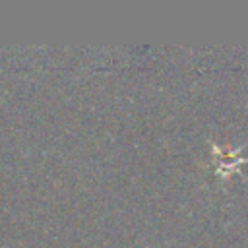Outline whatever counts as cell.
I'll use <instances>...</instances> for the list:
<instances>
[{
    "label": "cell",
    "instance_id": "6da1fadb",
    "mask_svg": "<svg viewBox=\"0 0 248 248\" xmlns=\"http://www.w3.org/2000/svg\"><path fill=\"white\" fill-rule=\"evenodd\" d=\"M242 147H244V145L236 147L234 151H229V149H219L217 145H213V149H215V155H217V159H219V165H217V172H219L221 176L229 178L232 172H238L236 169H238L242 163H248V159L240 157V151H242Z\"/></svg>",
    "mask_w": 248,
    "mask_h": 248
}]
</instances>
